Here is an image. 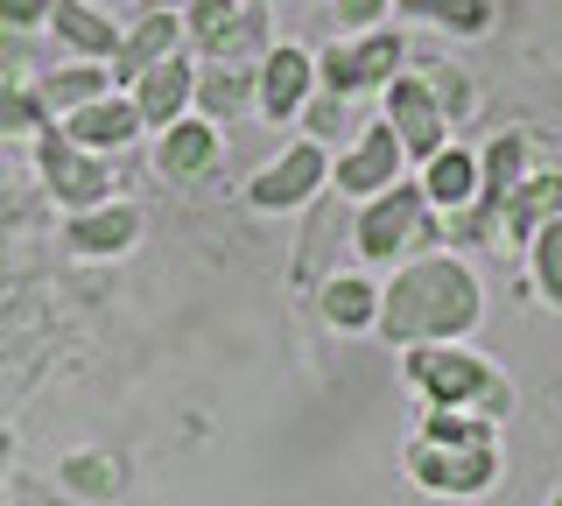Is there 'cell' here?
Wrapping results in <instances>:
<instances>
[{
	"label": "cell",
	"instance_id": "obj_29",
	"mask_svg": "<svg viewBox=\"0 0 562 506\" xmlns=\"http://www.w3.org/2000/svg\"><path fill=\"white\" fill-rule=\"evenodd\" d=\"M49 0H0V29H43Z\"/></svg>",
	"mask_w": 562,
	"mask_h": 506
},
{
	"label": "cell",
	"instance_id": "obj_11",
	"mask_svg": "<svg viewBox=\"0 0 562 506\" xmlns=\"http://www.w3.org/2000/svg\"><path fill=\"white\" fill-rule=\"evenodd\" d=\"M310 92H316V57L303 43H281V49H268V64H260V85H254V106L274 120H295L310 106Z\"/></svg>",
	"mask_w": 562,
	"mask_h": 506
},
{
	"label": "cell",
	"instance_id": "obj_23",
	"mask_svg": "<svg viewBox=\"0 0 562 506\" xmlns=\"http://www.w3.org/2000/svg\"><path fill=\"white\" fill-rule=\"evenodd\" d=\"M394 8L415 14V22L450 29V36H492V22H499V8H492V0H394Z\"/></svg>",
	"mask_w": 562,
	"mask_h": 506
},
{
	"label": "cell",
	"instance_id": "obj_8",
	"mask_svg": "<svg viewBox=\"0 0 562 506\" xmlns=\"http://www.w3.org/2000/svg\"><path fill=\"white\" fill-rule=\"evenodd\" d=\"M324 177H330V155L316 142H295L281 162L260 169L246 198H254V212H295V204H310L316 190H324Z\"/></svg>",
	"mask_w": 562,
	"mask_h": 506
},
{
	"label": "cell",
	"instance_id": "obj_13",
	"mask_svg": "<svg viewBox=\"0 0 562 506\" xmlns=\"http://www.w3.org/2000/svg\"><path fill=\"white\" fill-rule=\"evenodd\" d=\"M134 239H140L134 204H92V212H70L64 225V247L78 260H120V254H134Z\"/></svg>",
	"mask_w": 562,
	"mask_h": 506
},
{
	"label": "cell",
	"instance_id": "obj_24",
	"mask_svg": "<svg viewBox=\"0 0 562 506\" xmlns=\"http://www.w3.org/2000/svg\"><path fill=\"white\" fill-rule=\"evenodd\" d=\"M57 479H64L78 499H113L120 485H127V464H120L113 450H70V458L57 464Z\"/></svg>",
	"mask_w": 562,
	"mask_h": 506
},
{
	"label": "cell",
	"instance_id": "obj_33",
	"mask_svg": "<svg viewBox=\"0 0 562 506\" xmlns=\"http://www.w3.org/2000/svg\"><path fill=\"white\" fill-rule=\"evenodd\" d=\"M549 506H562V493H555V499H549Z\"/></svg>",
	"mask_w": 562,
	"mask_h": 506
},
{
	"label": "cell",
	"instance_id": "obj_10",
	"mask_svg": "<svg viewBox=\"0 0 562 506\" xmlns=\"http://www.w3.org/2000/svg\"><path fill=\"white\" fill-rule=\"evenodd\" d=\"M127 99H134V113H140V127H176L190 106H198V64L176 49V57H162L155 71H140L134 85H127Z\"/></svg>",
	"mask_w": 562,
	"mask_h": 506
},
{
	"label": "cell",
	"instance_id": "obj_12",
	"mask_svg": "<svg viewBox=\"0 0 562 506\" xmlns=\"http://www.w3.org/2000/svg\"><path fill=\"white\" fill-rule=\"evenodd\" d=\"M57 134H64V142H78V148H92V155H120L140 134V113H134L127 92H105V99H92V106L64 113Z\"/></svg>",
	"mask_w": 562,
	"mask_h": 506
},
{
	"label": "cell",
	"instance_id": "obj_2",
	"mask_svg": "<svg viewBox=\"0 0 562 506\" xmlns=\"http://www.w3.org/2000/svg\"><path fill=\"white\" fill-rule=\"evenodd\" d=\"M401 464L436 499H479L499 479V423H485L471 408H422Z\"/></svg>",
	"mask_w": 562,
	"mask_h": 506
},
{
	"label": "cell",
	"instance_id": "obj_22",
	"mask_svg": "<svg viewBox=\"0 0 562 506\" xmlns=\"http://www.w3.org/2000/svg\"><path fill=\"white\" fill-rule=\"evenodd\" d=\"M527 177V134H492L479 148V204H499Z\"/></svg>",
	"mask_w": 562,
	"mask_h": 506
},
{
	"label": "cell",
	"instance_id": "obj_9",
	"mask_svg": "<svg viewBox=\"0 0 562 506\" xmlns=\"http://www.w3.org/2000/svg\"><path fill=\"white\" fill-rule=\"evenodd\" d=\"M401 142H394V127L386 120H373V127H359L351 134V148L338 155V190L345 198H380V190H394L401 183Z\"/></svg>",
	"mask_w": 562,
	"mask_h": 506
},
{
	"label": "cell",
	"instance_id": "obj_3",
	"mask_svg": "<svg viewBox=\"0 0 562 506\" xmlns=\"http://www.w3.org/2000/svg\"><path fill=\"white\" fill-rule=\"evenodd\" d=\"M401 373H408V387L429 401V408H471V415H485V423H506V415H514L506 373L492 359L464 352V345H408V352H401Z\"/></svg>",
	"mask_w": 562,
	"mask_h": 506
},
{
	"label": "cell",
	"instance_id": "obj_4",
	"mask_svg": "<svg viewBox=\"0 0 562 506\" xmlns=\"http://www.w3.org/2000/svg\"><path fill=\"white\" fill-rule=\"evenodd\" d=\"M380 120L394 127V142H401V155L422 169L429 155H443L450 148V120H443V106H436V92H429V78H408V71H394L380 85Z\"/></svg>",
	"mask_w": 562,
	"mask_h": 506
},
{
	"label": "cell",
	"instance_id": "obj_14",
	"mask_svg": "<svg viewBox=\"0 0 562 506\" xmlns=\"http://www.w3.org/2000/svg\"><path fill=\"white\" fill-rule=\"evenodd\" d=\"M492 212H499V233L514 239V247H527V239H535V233H541L549 218H562V169H541V177H520V183L506 190L499 204H492Z\"/></svg>",
	"mask_w": 562,
	"mask_h": 506
},
{
	"label": "cell",
	"instance_id": "obj_5",
	"mask_svg": "<svg viewBox=\"0 0 562 506\" xmlns=\"http://www.w3.org/2000/svg\"><path fill=\"white\" fill-rule=\"evenodd\" d=\"M35 169H43L49 198L64 204V212H92V204H113V169H105V155L64 142L57 127L35 134Z\"/></svg>",
	"mask_w": 562,
	"mask_h": 506
},
{
	"label": "cell",
	"instance_id": "obj_26",
	"mask_svg": "<svg viewBox=\"0 0 562 506\" xmlns=\"http://www.w3.org/2000/svg\"><path fill=\"white\" fill-rule=\"evenodd\" d=\"M527 282L549 310H562V218H549L535 239H527Z\"/></svg>",
	"mask_w": 562,
	"mask_h": 506
},
{
	"label": "cell",
	"instance_id": "obj_7",
	"mask_svg": "<svg viewBox=\"0 0 562 506\" xmlns=\"http://www.w3.org/2000/svg\"><path fill=\"white\" fill-rule=\"evenodd\" d=\"M422 233H429V198H422V183H394V190H380V198L359 204L351 247L366 260H394V254H408Z\"/></svg>",
	"mask_w": 562,
	"mask_h": 506
},
{
	"label": "cell",
	"instance_id": "obj_32",
	"mask_svg": "<svg viewBox=\"0 0 562 506\" xmlns=\"http://www.w3.org/2000/svg\"><path fill=\"white\" fill-rule=\"evenodd\" d=\"M14 464V429H0V471Z\"/></svg>",
	"mask_w": 562,
	"mask_h": 506
},
{
	"label": "cell",
	"instance_id": "obj_17",
	"mask_svg": "<svg viewBox=\"0 0 562 506\" xmlns=\"http://www.w3.org/2000/svg\"><path fill=\"white\" fill-rule=\"evenodd\" d=\"M183 49V14H140V22L120 36V57L105 64L113 71V85H134L140 71H155L162 57H176Z\"/></svg>",
	"mask_w": 562,
	"mask_h": 506
},
{
	"label": "cell",
	"instance_id": "obj_20",
	"mask_svg": "<svg viewBox=\"0 0 562 506\" xmlns=\"http://www.w3.org/2000/svg\"><path fill=\"white\" fill-rule=\"evenodd\" d=\"M183 36L204 49V57H233L246 43V8L239 0H190L183 8Z\"/></svg>",
	"mask_w": 562,
	"mask_h": 506
},
{
	"label": "cell",
	"instance_id": "obj_28",
	"mask_svg": "<svg viewBox=\"0 0 562 506\" xmlns=\"http://www.w3.org/2000/svg\"><path fill=\"white\" fill-rule=\"evenodd\" d=\"M422 78H429V92H436V106H443V120H464L471 106H479L471 78H464V71H450V64H436V71H422Z\"/></svg>",
	"mask_w": 562,
	"mask_h": 506
},
{
	"label": "cell",
	"instance_id": "obj_19",
	"mask_svg": "<svg viewBox=\"0 0 562 506\" xmlns=\"http://www.w3.org/2000/svg\"><path fill=\"white\" fill-rule=\"evenodd\" d=\"M254 85H260V71H239L233 57H211L204 71H198V113L218 127V120H239L246 106H254Z\"/></svg>",
	"mask_w": 562,
	"mask_h": 506
},
{
	"label": "cell",
	"instance_id": "obj_27",
	"mask_svg": "<svg viewBox=\"0 0 562 506\" xmlns=\"http://www.w3.org/2000/svg\"><path fill=\"white\" fill-rule=\"evenodd\" d=\"M43 127H49V106H43V99L0 85V134H43Z\"/></svg>",
	"mask_w": 562,
	"mask_h": 506
},
{
	"label": "cell",
	"instance_id": "obj_1",
	"mask_svg": "<svg viewBox=\"0 0 562 506\" xmlns=\"http://www.w3.org/2000/svg\"><path fill=\"white\" fill-rule=\"evenodd\" d=\"M485 317V289L479 274L464 268L457 254H429V260H408L394 268V282L380 289V324L373 338L386 345H464Z\"/></svg>",
	"mask_w": 562,
	"mask_h": 506
},
{
	"label": "cell",
	"instance_id": "obj_16",
	"mask_svg": "<svg viewBox=\"0 0 562 506\" xmlns=\"http://www.w3.org/2000/svg\"><path fill=\"white\" fill-rule=\"evenodd\" d=\"M211 162H218V127H211L204 113H183L176 127H162V142H155V169H162L169 183H198Z\"/></svg>",
	"mask_w": 562,
	"mask_h": 506
},
{
	"label": "cell",
	"instance_id": "obj_30",
	"mask_svg": "<svg viewBox=\"0 0 562 506\" xmlns=\"http://www.w3.org/2000/svg\"><path fill=\"white\" fill-rule=\"evenodd\" d=\"M386 8H394V0H338V22L345 29H373Z\"/></svg>",
	"mask_w": 562,
	"mask_h": 506
},
{
	"label": "cell",
	"instance_id": "obj_18",
	"mask_svg": "<svg viewBox=\"0 0 562 506\" xmlns=\"http://www.w3.org/2000/svg\"><path fill=\"white\" fill-rule=\"evenodd\" d=\"M49 29H57L85 64H113L120 57V36H127V29H113V14L85 8V0H49Z\"/></svg>",
	"mask_w": 562,
	"mask_h": 506
},
{
	"label": "cell",
	"instance_id": "obj_25",
	"mask_svg": "<svg viewBox=\"0 0 562 506\" xmlns=\"http://www.w3.org/2000/svg\"><path fill=\"white\" fill-rule=\"evenodd\" d=\"M105 92H113V71H99V64H70V71H49L35 99H43V106L64 120V113L92 106V99H105Z\"/></svg>",
	"mask_w": 562,
	"mask_h": 506
},
{
	"label": "cell",
	"instance_id": "obj_21",
	"mask_svg": "<svg viewBox=\"0 0 562 506\" xmlns=\"http://www.w3.org/2000/svg\"><path fill=\"white\" fill-rule=\"evenodd\" d=\"M316 310H324L330 330H373L380 324V289L366 282V274H330L324 295H316Z\"/></svg>",
	"mask_w": 562,
	"mask_h": 506
},
{
	"label": "cell",
	"instance_id": "obj_6",
	"mask_svg": "<svg viewBox=\"0 0 562 506\" xmlns=\"http://www.w3.org/2000/svg\"><path fill=\"white\" fill-rule=\"evenodd\" d=\"M401 57H408V43H401V29H373V36H351V43H330L324 57H316V92H380L386 78L401 71Z\"/></svg>",
	"mask_w": 562,
	"mask_h": 506
},
{
	"label": "cell",
	"instance_id": "obj_31",
	"mask_svg": "<svg viewBox=\"0 0 562 506\" xmlns=\"http://www.w3.org/2000/svg\"><path fill=\"white\" fill-rule=\"evenodd\" d=\"M338 120H345V99H338V92H324V99L310 106V127H316V134H330Z\"/></svg>",
	"mask_w": 562,
	"mask_h": 506
},
{
	"label": "cell",
	"instance_id": "obj_15",
	"mask_svg": "<svg viewBox=\"0 0 562 506\" xmlns=\"http://www.w3.org/2000/svg\"><path fill=\"white\" fill-rule=\"evenodd\" d=\"M422 198H429V212H471L479 204V148H464V142H450L443 155H429L422 162Z\"/></svg>",
	"mask_w": 562,
	"mask_h": 506
}]
</instances>
